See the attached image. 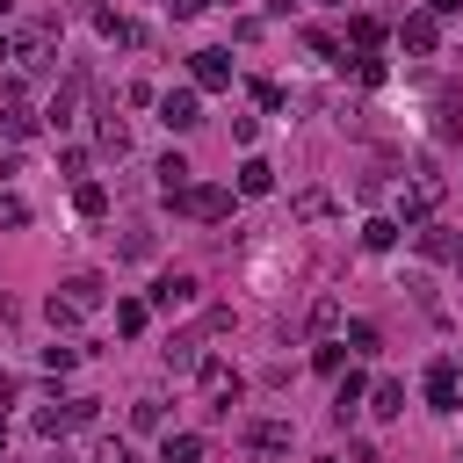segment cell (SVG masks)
<instances>
[{"instance_id":"obj_1","label":"cell","mask_w":463,"mask_h":463,"mask_svg":"<svg viewBox=\"0 0 463 463\" xmlns=\"http://www.w3.org/2000/svg\"><path fill=\"white\" fill-rule=\"evenodd\" d=\"M441 195H449V181H441L434 166H412V181L398 188V217H405V224H427V217L441 210Z\"/></svg>"},{"instance_id":"obj_2","label":"cell","mask_w":463,"mask_h":463,"mask_svg":"<svg viewBox=\"0 0 463 463\" xmlns=\"http://www.w3.org/2000/svg\"><path fill=\"white\" fill-rule=\"evenodd\" d=\"M94 412H101V398H58V405L36 412V434L58 441V434H72V427H94Z\"/></svg>"},{"instance_id":"obj_3","label":"cell","mask_w":463,"mask_h":463,"mask_svg":"<svg viewBox=\"0 0 463 463\" xmlns=\"http://www.w3.org/2000/svg\"><path fill=\"white\" fill-rule=\"evenodd\" d=\"M427 405H434V412H456V405H463V362H456V354H434V362H427Z\"/></svg>"},{"instance_id":"obj_4","label":"cell","mask_w":463,"mask_h":463,"mask_svg":"<svg viewBox=\"0 0 463 463\" xmlns=\"http://www.w3.org/2000/svg\"><path fill=\"white\" fill-rule=\"evenodd\" d=\"M51 51H58V22H36L14 36V65L22 72H51Z\"/></svg>"},{"instance_id":"obj_5","label":"cell","mask_w":463,"mask_h":463,"mask_svg":"<svg viewBox=\"0 0 463 463\" xmlns=\"http://www.w3.org/2000/svg\"><path fill=\"white\" fill-rule=\"evenodd\" d=\"M174 210H188V217H203V224H217V217H232V188H217V181H195Z\"/></svg>"},{"instance_id":"obj_6","label":"cell","mask_w":463,"mask_h":463,"mask_svg":"<svg viewBox=\"0 0 463 463\" xmlns=\"http://www.w3.org/2000/svg\"><path fill=\"white\" fill-rule=\"evenodd\" d=\"M195 297H203L195 275H159V282H152V311H166V318H174V311H195Z\"/></svg>"},{"instance_id":"obj_7","label":"cell","mask_w":463,"mask_h":463,"mask_svg":"<svg viewBox=\"0 0 463 463\" xmlns=\"http://www.w3.org/2000/svg\"><path fill=\"white\" fill-rule=\"evenodd\" d=\"M203 391H210V412H232V398H239V369L232 362H217V354H203Z\"/></svg>"},{"instance_id":"obj_8","label":"cell","mask_w":463,"mask_h":463,"mask_svg":"<svg viewBox=\"0 0 463 463\" xmlns=\"http://www.w3.org/2000/svg\"><path fill=\"white\" fill-rule=\"evenodd\" d=\"M188 80H195V94H224L232 87V58L224 51H195L188 58Z\"/></svg>"},{"instance_id":"obj_9","label":"cell","mask_w":463,"mask_h":463,"mask_svg":"<svg viewBox=\"0 0 463 463\" xmlns=\"http://www.w3.org/2000/svg\"><path fill=\"white\" fill-rule=\"evenodd\" d=\"M159 123H166V130H195V123H203V101H195V87H174V94H159Z\"/></svg>"},{"instance_id":"obj_10","label":"cell","mask_w":463,"mask_h":463,"mask_svg":"<svg viewBox=\"0 0 463 463\" xmlns=\"http://www.w3.org/2000/svg\"><path fill=\"white\" fill-rule=\"evenodd\" d=\"M398 43H405V51H420V58H427V51H434V43H441V14H427V7H420V14H405V22H398Z\"/></svg>"},{"instance_id":"obj_11","label":"cell","mask_w":463,"mask_h":463,"mask_svg":"<svg viewBox=\"0 0 463 463\" xmlns=\"http://www.w3.org/2000/svg\"><path fill=\"white\" fill-rule=\"evenodd\" d=\"M58 297L87 318V311H101V297H109V289H101V275H65V282H58Z\"/></svg>"},{"instance_id":"obj_12","label":"cell","mask_w":463,"mask_h":463,"mask_svg":"<svg viewBox=\"0 0 463 463\" xmlns=\"http://www.w3.org/2000/svg\"><path fill=\"white\" fill-rule=\"evenodd\" d=\"M80 87H87L80 72H65V80H58V94H51V109H43V123H51V130H65V123H72V109H80Z\"/></svg>"},{"instance_id":"obj_13","label":"cell","mask_w":463,"mask_h":463,"mask_svg":"<svg viewBox=\"0 0 463 463\" xmlns=\"http://www.w3.org/2000/svg\"><path fill=\"white\" fill-rule=\"evenodd\" d=\"M152 174H159V195H166V203H181V195H188V188H195V181H188V174H195V166H188V159H181V152H166V159H159V166H152Z\"/></svg>"},{"instance_id":"obj_14","label":"cell","mask_w":463,"mask_h":463,"mask_svg":"<svg viewBox=\"0 0 463 463\" xmlns=\"http://www.w3.org/2000/svg\"><path fill=\"white\" fill-rule=\"evenodd\" d=\"M362 398H369V383H362V376L347 369V376L333 383V420H354V412H362Z\"/></svg>"},{"instance_id":"obj_15","label":"cell","mask_w":463,"mask_h":463,"mask_svg":"<svg viewBox=\"0 0 463 463\" xmlns=\"http://www.w3.org/2000/svg\"><path fill=\"white\" fill-rule=\"evenodd\" d=\"M166 369H174V376H181V369H203V340H195V333H174V340H166Z\"/></svg>"},{"instance_id":"obj_16","label":"cell","mask_w":463,"mask_h":463,"mask_svg":"<svg viewBox=\"0 0 463 463\" xmlns=\"http://www.w3.org/2000/svg\"><path fill=\"white\" fill-rule=\"evenodd\" d=\"M369 412H376V420H398V412H405V383H391V376L369 383Z\"/></svg>"},{"instance_id":"obj_17","label":"cell","mask_w":463,"mask_h":463,"mask_svg":"<svg viewBox=\"0 0 463 463\" xmlns=\"http://www.w3.org/2000/svg\"><path fill=\"white\" fill-rule=\"evenodd\" d=\"M246 449H289V420H246Z\"/></svg>"},{"instance_id":"obj_18","label":"cell","mask_w":463,"mask_h":463,"mask_svg":"<svg viewBox=\"0 0 463 463\" xmlns=\"http://www.w3.org/2000/svg\"><path fill=\"white\" fill-rule=\"evenodd\" d=\"M159 463H203V434H166L159 441Z\"/></svg>"},{"instance_id":"obj_19","label":"cell","mask_w":463,"mask_h":463,"mask_svg":"<svg viewBox=\"0 0 463 463\" xmlns=\"http://www.w3.org/2000/svg\"><path fill=\"white\" fill-rule=\"evenodd\" d=\"M347 36H354V51H362V58H376V43H383V22H376V14H354V22H347Z\"/></svg>"},{"instance_id":"obj_20","label":"cell","mask_w":463,"mask_h":463,"mask_svg":"<svg viewBox=\"0 0 463 463\" xmlns=\"http://www.w3.org/2000/svg\"><path fill=\"white\" fill-rule=\"evenodd\" d=\"M0 130H7L14 145H29V137L43 130V116H36V109H7V116H0Z\"/></svg>"},{"instance_id":"obj_21","label":"cell","mask_w":463,"mask_h":463,"mask_svg":"<svg viewBox=\"0 0 463 463\" xmlns=\"http://www.w3.org/2000/svg\"><path fill=\"white\" fill-rule=\"evenodd\" d=\"M268 188H275V166L268 159H246L239 166V195H268Z\"/></svg>"},{"instance_id":"obj_22","label":"cell","mask_w":463,"mask_h":463,"mask_svg":"<svg viewBox=\"0 0 463 463\" xmlns=\"http://www.w3.org/2000/svg\"><path fill=\"white\" fill-rule=\"evenodd\" d=\"M311 369H318V376H347V340H318Z\"/></svg>"},{"instance_id":"obj_23","label":"cell","mask_w":463,"mask_h":463,"mask_svg":"<svg viewBox=\"0 0 463 463\" xmlns=\"http://www.w3.org/2000/svg\"><path fill=\"white\" fill-rule=\"evenodd\" d=\"M94 145H101V152H116V159H123V152H130V130H123V123H116V116H101V123H94Z\"/></svg>"},{"instance_id":"obj_24","label":"cell","mask_w":463,"mask_h":463,"mask_svg":"<svg viewBox=\"0 0 463 463\" xmlns=\"http://www.w3.org/2000/svg\"><path fill=\"white\" fill-rule=\"evenodd\" d=\"M72 210H80V217H101V210H109V188H101V181H80V188H72Z\"/></svg>"},{"instance_id":"obj_25","label":"cell","mask_w":463,"mask_h":463,"mask_svg":"<svg viewBox=\"0 0 463 463\" xmlns=\"http://www.w3.org/2000/svg\"><path fill=\"white\" fill-rule=\"evenodd\" d=\"M362 246H369V253H391V246H398V224H391V217H369V224H362Z\"/></svg>"},{"instance_id":"obj_26","label":"cell","mask_w":463,"mask_h":463,"mask_svg":"<svg viewBox=\"0 0 463 463\" xmlns=\"http://www.w3.org/2000/svg\"><path fill=\"white\" fill-rule=\"evenodd\" d=\"M130 427H137V434H159V427H166V405H159V398H137V405H130Z\"/></svg>"},{"instance_id":"obj_27","label":"cell","mask_w":463,"mask_h":463,"mask_svg":"<svg viewBox=\"0 0 463 463\" xmlns=\"http://www.w3.org/2000/svg\"><path fill=\"white\" fill-rule=\"evenodd\" d=\"M420 253H427V260H449V253H456V232L427 224V232H420Z\"/></svg>"},{"instance_id":"obj_28","label":"cell","mask_w":463,"mask_h":463,"mask_svg":"<svg viewBox=\"0 0 463 463\" xmlns=\"http://www.w3.org/2000/svg\"><path fill=\"white\" fill-rule=\"evenodd\" d=\"M145 318H152V304H137V297L116 304V333H145Z\"/></svg>"},{"instance_id":"obj_29","label":"cell","mask_w":463,"mask_h":463,"mask_svg":"<svg viewBox=\"0 0 463 463\" xmlns=\"http://www.w3.org/2000/svg\"><path fill=\"white\" fill-rule=\"evenodd\" d=\"M376 340H383V333H376L369 318H347V354H376Z\"/></svg>"},{"instance_id":"obj_30","label":"cell","mask_w":463,"mask_h":463,"mask_svg":"<svg viewBox=\"0 0 463 463\" xmlns=\"http://www.w3.org/2000/svg\"><path fill=\"white\" fill-rule=\"evenodd\" d=\"M304 51H311V58H326V65H347V58H340V43H333L326 29H304Z\"/></svg>"},{"instance_id":"obj_31","label":"cell","mask_w":463,"mask_h":463,"mask_svg":"<svg viewBox=\"0 0 463 463\" xmlns=\"http://www.w3.org/2000/svg\"><path fill=\"white\" fill-rule=\"evenodd\" d=\"M311 333H318V340H326V333H340V304H333V297H318V304H311Z\"/></svg>"},{"instance_id":"obj_32","label":"cell","mask_w":463,"mask_h":463,"mask_svg":"<svg viewBox=\"0 0 463 463\" xmlns=\"http://www.w3.org/2000/svg\"><path fill=\"white\" fill-rule=\"evenodd\" d=\"M43 318H51V333H65V326H80V311H72V304H65L58 289H51V304H43Z\"/></svg>"},{"instance_id":"obj_33","label":"cell","mask_w":463,"mask_h":463,"mask_svg":"<svg viewBox=\"0 0 463 463\" xmlns=\"http://www.w3.org/2000/svg\"><path fill=\"white\" fill-rule=\"evenodd\" d=\"M14 224H29V203H22V195H7V188H0V232H14Z\"/></svg>"},{"instance_id":"obj_34","label":"cell","mask_w":463,"mask_h":463,"mask_svg":"<svg viewBox=\"0 0 463 463\" xmlns=\"http://www.w3.org/2000/svg\"><path fill=\"white\" fill-rule=\"evenodd\" d=\"M72 362H80V347H65V340H51V347H43V369H51V376H58V369H72Z\"/></svg>"},{"instance_id":"obj_35","label":"cell","mask_w":463,"mask_h":463,"mask_svg":"<svg viewBox=\"0 0 463 463\" xmlns=\"http://www.w3.org/2000/svg\"><path fill=\"white\" fill-rule=\"evenodd\" d=\"M326 210H333V203H326L318 188H304V195H297V217H304V224H311V217H326Z\"/></svg>"},{"instance_id":"obj_36","label":"cell","mask_w":463,"mask_h":463,"mask_svg":"<svg viewBox=\"0 0 463 463\" xmlns=\"http://www.w3.org/2000/svg\"><path fill=\"white\" fill-rule=\"evenodd\" d=\"M94 463H137V449H130V441H101V449H94Z\"/></svg>"},{"instance_id":"obj_37","label":"cell","mask_w":463,"mask_h":463,"mask_svg":"<svg viewBox=\"0 0 463 463\" xmlns=\"http://www.w3.org/2000/svg\"><path fill=\"white\" fill-rule=\"evenodd\" d=\"M166 7H174V22H188V14H203L210 0H166Z\"/></svg>"},{"instance_id":"obj_38","label":"cell","mask_w":463,"mask_h":463,"mask_svg":"<svg viewBox=\"0 0 463 463\" xmlns=\"http://www.w3.org/2000/svg\"><path fill=\"white\" fill-rule=\"evenodd\" d=\"M14 391H22V383H14V376H0V420H7V405H14Z\"/></svg>"},{"instance_id":"obj_39","label":"cell","mask_w":463,"mask_h":463,"mask_svg":"<svg viewBox=\"0 0 463 463\" xmlns=\"http://www.w3.org/2000/svg\"><path fill=\"white\" fill-rule=\"evenodd\" d=\"M427 14H463V0H427Z\"/></svg>"},{"instance_id":"obj_40","label":"cell","mask_w":463,"mask_h":463,"mask_svg":"<svg viewBox=\"0 0 463 463\" xmlns=\"http://www.w3.org/2000/svg\"><path fill=\"white\" fill-rule=\"evenodd\" d=\"M0 58H14V36H0Z\"/></svg>"},{"instance_id":"obj_41","label":"cell","mask_w":463,"mask_h":463,"mask_svg":"<svg viewBox=\"0 0 463 463\" xmlns=\"http://www.w3.org/2000/svg\"><path fill=\"white\" fill-rule=\"evenodd\" d=\"M449 260H456V268H463V239H456V253H449Z\"/></svg>"},{"instance_id":"obj_42","label":"cell","mask_w":463,"mask_h":463,"mask_svg":"<svg viewBox=\"0 0 463 463\" xmlns=\"http://www.w3.org/2000/svg\"><path fill=\"white\" fill-rule=\"evenodd\" d=\"M0 463H7V427H0Z\"/></svg>"},{"instance_id":"obj_43","label":"cell","mask_w":463,"mask_h":463,"mask_svg":"<svg viewBox=\"0 0 463 463\" xmlns=\"http://www.w3.org/2000/svg\"><path fill=\"white\" fill-rule=\"evenodd\" d=\"M7 7H14V0H0V14H7Z\"/></svg>"},{"instance_id":"obj_44","label":"cell","mask_w":463,"mask_h":463,"mask_svg":"<svg viewBox=\"0 0 463 463\" xmlns=\"http://www.w3.org/2000/svg\"><path fill=\"white\" fill-rule=\"evenodd\" d=\"M456 463H463V456H456Z\"/></svg>"},{"instance_id":"obj_45","label":"cell","mask_w":463,"mask_h":463,"mask_svg":"<svg viewBox=\"0 0 463 463\" xmlns=\"http://www.w3.org/2000/svg\"><path fill=\"white\" fill-rule=\"evenodd\" d=\"M318 7H326V0H318Z\"/></svg>"}]
</instances>
